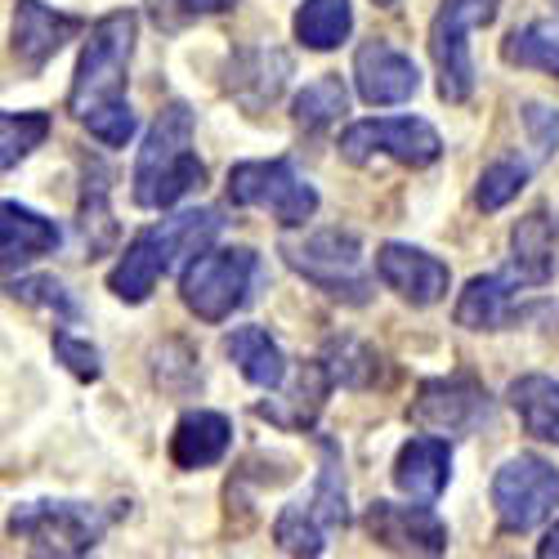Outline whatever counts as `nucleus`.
I'll return each mask as SVG.
<instances>
[{"instance_id": "f257e3e1", "label": "nucleus", "mask_w": 559, "mask_h": 559, "mask_svg": "<svg viewBox=\"0 0 559 559\" xmlns=\"http://www.w3.org/2000/svg\"><path fill=\"white\" fill-rule=\"evenodd\" d=\"M224 228V215L202 206V211H179L144 233H134L130 247L121 251L117 269L108 273V292L126 305H144L153 296V287L183 260L211 247V238Z\"/></svg>"}, {"instance_id": "f03ea898", "label": "nucleus", "mask_w": 559, "mask_h": 559, "mask_svg": "<svg viewBox=\"0 0 559 559\" xmlns=\"http://www.w3.org/2000/svg\"><path fill=\"white\" fill-rule=\"evenodd\" d=\"M202 183H206V166L193 153V112L183 104H166L134 157V175H130L134 206L166 211L198 193Z\"/></svg>"}, {"instance_id": "7ed1b4c3", "label": "nucleus", "mask_w": 559, "mask_h": 559, "mask_svg": "<svg viewBox=\"0 0 559 559\" xmlns=\"http://www.w3.org/2000/svg\"><path fill=\"white\" fill-rule=\"evenodd\" d=\"M134 27L139 19L130 10H117L108 19H99L90 27V40L76 59V76L68 90V112L76 121H85L90 112L126 104V72H130V55H134Z\"/></svg>"}, {"instance_id": "20e7f679", "label": "nucleus", "mask_w": 559, "mask_h": 559, "mask_svg": "<svg viewBox=\"0 0 559 559\" xmlns=\"http://www.w3.org/2000/svg\"><path fill=\"white\" fill-rule=\"evenodd\" d=\"M283 260L305 277L309 287L332 296L341 305H367L371 300V277H367V255L358 233L349 228H318L305 238L283 242Z\"/></svg>"}, {"instance_id": "39448f33", "label": "nucleus", "mask_w": 559, "mask_h": 559, "mask_svg": "<svg viewBox=\"0 0 559 559\" xmlns=\"http://www.w3.org/2000/svg\"><path fill=\"white\" fill-rule=\"evenodd\" d=\"M255 277H260V260L247 247L198 251L179 273V300L202 322H224L251 300Z\"/></svg>"}, {"instance_id": "423d86ee", "label": "nucleus", "mask_w": 559, "mask_h": 559, "mask_svg": "<svg viewBox=\"0 0 559 559\" xmlns=\"http://www.w3.org/2000/svg\"><path fill=\"white\" fill-rule=\"evenodd\" d=\"M10 533L27 542L32 555L72 559V555H90L104 542L108 515L90 501H23L10 515Z\"/></svg>"}, {"instance_id": "0eeeda50", "label": "nucleus", "mask_w": 559, "mask_h": 559, "mask_svg": "<svg viewBox=\"0 0 559 559\" xmlns=\"http://www.w3.org/2000/svg\"><path fill=\"white\" fill-rule=\"evenodd\" d=\"M349 524V501H345V475L332 443H322V471L313 479V492L305 501H292L273 524V542L287 555H322L328 537Z\"/></svg>"}, {"instance_id": "6e6552de", "label": "nucleus", "mask_w": 559, "mask_h": 559, "mask_svg": "<svg viewBox=\"0 0 559 559\" xmlns=\"http://www.w3.org/2000/svg\"><path fill=\"white\" fill-rule=\"evenodd\" d=\"M501 14V0H439V14L430 23V59L439 68V99L465 104L475 95V63H471V36Z\"/></svg>"}, {"instance_id": "1a4fd4ad", "label": "nucleus", "mask_w": 559, "mask_h": 559, "mask_svg": "<svg viewBox=\"0 0 559 559\" xmlns=\"http://www.w3.org/2000/svg\"><path fill=\"white\" fill-rule=\"evenodd\" d=\"M228 202L233 206H255L269 211L283 228H300L318 211L313 183L296 175L292 162L273 157V162H238L228 170Z\"/></svg>"}, {"instance_id": "9d476101", "label": "nucleus", "mask_w": 559, "mask_h": 559, "mask_svg": "<svg viewBox=\"0 0 559 559\" xmlns=\"http://www.w3.org/2000/svg\"><path fill=\"white\" fill-rule=\"evenodd\" d=\"M341 157L349 166L371 162H399V166H435L443 157V139L421 117H381V121H354L341 134Z\"/></svg>"}, {"instance_id": "9b49d317", "label": "nucleus", "mask_w": 559, "mask_h": 559, "mask_svg": "<svg viewBox=\"0 0 559 559\" xmlns=\"http://www.w3.org/2000/svg\"><path fill=\"white\" fill-rule=\"evenodd\" d=\"M559 506V471L550 461L520 452L492 475V510L501 533H533Z\"/></svg>"}, {"instance_id": "f8f14e48", "label": "nucleus", "mask_w": 559, "mask_h": 559, "mask_svg": "<svg viewBox=\"0 0 559 559\" xmlns=\"http://www.w3.org/2000/svg\"><path fill=\"white\" fill-rule=\"evenodd\" d=\"M492 399L475 377H435L416 390L407 421H416L430 435H471L488 421Z\"/></svg>"}, {"instance_id": "ddd939ff", "label": "nucleus", "mask_w": 559, "mask_h": 559, "mask_svg": "<svg viewBox=\"0 0 559 559\" xmlns=\"http://www.w3.org/2000/svg\"><path fill=\"white\" fill-rule=\"evenodd\" d=\"M362 528L371 542L394 550V555H443L448 550V528L430 510V501L399 506V501H371Z\"/></svg>"}, {"instance_id": "4468645a", "label": "nucleus", "mask_w": 559, "mask_h": 559, "mask_svg": "<svg viewBox=\"0 0 559 559\" xmlns=\"http://www.w3.org/2000/svg\"><path fill=\"white\" fill-rule=\"evenodd\" d=\"M377 277L412 309H430L448 296L452 273L443 260H435L421 247H403V242H385L377 251Z\"/></svg>"}, {"instance_id": "2eb2a0df", "label": "nucleus", "mask_w": 559, "mask_h": 559, "mask_svg": "<svg viewBox=\"0 0 559 559\" xmlns=\"http://www.w3.org/2000/svg\"><path fill=\"white\" fill-rule=\"evenodd\" d=\"M354 85L362 104L390 108V104H407L421 90V72L390 40H362L354 55Z\"/></svg>"}, {"instance_id": "dca6fc26", "label": "nucleus", "mask_w": 559, "mask_h": 559, "mask_svg": "<svg viewBox=\"0 0 559 559\" xmlns=\"http://www.w3.org/2000/svg\"><path fill=\"white\" fill-rule=\"evenodd\" d=\"M81 27L85 23L76 14H59L50 5H40V0H19L14 5V63L27 76H36Z\"/></svg>"}, {"instance_id": "f3484780", "label": "nucleus", "mask_w": 559, "mask_h": 559, "mask_svg": "<svg viewBox=\"0 0 559 559\" xmlns=\"http://www.w3.org/2000/svg\"><path fill=\"white\" fill-rule=\"evenodd\" d=\"M520 277L515 273H484V277H471L465 292L456 296V328L465 332H501L510 322L520 318Z\"/></svg>"}, {"instance_id": "a211bd4d", "label": "nucleus", "mask_w": 559, "mask_h": 559, "mask_svg": "<svg viewBox=\"0 0 559 559\" xmlns=\"http://www.w3.org/2000/svg\"><path fill=\"white\" fill-rule=\"evenodd\" d=\"M559 264V211L537 206L510 228V269L524 287H546Z\"/></svg>"}, {"instance_id": "6ab92c4d", "label": "nucleus", "mask_w": 559, "mask_h": 559, "mask_svg": "<svg viewBox=\"0 0 559 559\" xmlns=\"http://www.w3.org/2000/svg\"><path fill=\"white\" fill-rule=\"evenodd\" d=\"M452 479V443L439 435L407 439L394 456V488L412 501H439Z\"/></svg>"}, {"instance_id": "aec40b11", "label": "nucleus", "mask_w": 559, "mask_h": 559, "mask_svg": "<svg viewBox=\"0 0 559 559\" xmlns=\"http://www.w3.org/2000/svg\"><path fill=\"white\" fill-rule=\"evenodd\" d=\"M332 385H336V381H332V371H328V362H322V358L300 362L296 377L277 385V399L260 403L255 412L264 416V421L283 426V430H309L313 416L322 412V399H328Z\"/></svg>"}, {"instance_id": "412c9836", "label": "nucleus", "mask_w": 559, "mask_h": 559, "mask_svg": "<svg viewBox=\"0 0 559 559\" xmlns=\"http://www.w3.org/2000/svg\"><path fill=\"white\" fill-rule=\"evenodd\" d=\"M233 443V426H228V416L224 412H183L179 416V426L170 435V461L179 465V471H206V465L224 461Z\"/></svg>"}, {"instance_id": "4be33fe9", "label": "nucleus", "mask_w": 559, "mask_h": 559, "mask_svg": "<svg viewBox=\"0 0 559 559\" xmlns=\"http://www.w3.org/2000/svg\"><path fill=\"white\" fill-rule=\"evenodd\" d=\"M59 247V224L45 219L19 202H5L0 206V255H5V269H23L40 255H50Z\"/></svg>"}, {"instance_id": "5701e85b", "label": "nucleus", "mask_w": 559, "mask_h": 559, "mask_svg": "<svg viewBox=\"0 0 559 559\" xmlns=\"http://www.w3.org/2000/svg\"><path fill=\"white\" fill-rule=\"evenodd\" d=\"M76 238H81L85 260H99L117 247V219L108 211V170L99 162H85L81 206H76Z\"/></svg>"}, {"instance_id": "b1692460", "label": "nucleus", "mask_w": 559, "mask_h": 559, "mask_svg": "<svg viewBox=\"0 0 559 559\" xmlns=\"http://www.w3.org/2000/svg\"><path fill=\"white\" fill-rule=\"evenodd\" d=\"M224 354L233 358V367H238L255 390H277L287 381V358L264 328H233L224 336Z\"/></svg>"}, {"instance_id": "393cba45", "label": "nucleus", "mask_w": 559, "mask_h": 559, "mask_svg": "<svg viewBox=\"0 0 559 559\" xmlns=\"http://www.w3.org/2000/svg\"><path fill=\"white\" fill-rule=\"evenodd\" d=\"M287 76H292V59L283 50H273V45H260V50H247L238 63H233L228 85L247 108H264L283 95Z\"/></svg>"}, {"instance_id": "a878e982", "label": "nucleus", "mask_w": 559, "mask_h": 559, "mask_svg": "<svg viewBox=\"0 0 559 559\" xmlns=\"http://www.w3.org/2000/svg\"><path fill=\"white\" fill-rule=\"evenodd\" d=\"M506 399H510V407H515V416H520V426L533 439L559 448V381L542 377V371H528V377L510 381Z\"/></svg>"}, {"instance_id": "bb28decb", "label": "nucleus", "mask_w": 559, "mask_h": 559, "mask_svg": "<svg viewBox=\"0 0 559 559\" xmlns=\"http://www.w3.org/2000/svg\"><path fill=\"white\" fill-rule=\"evenodd\" d=\"M501 59L510 68H533V72L559 76V19H537L528 27H515L501 45Z\"/></svg>"}, {"instance_id": "cd10ccee", "label": "nucleus", "mask_w": 559, "mask_h": 559, "mask_svg": "<svg viewBox=\"0 0 559 559\" xmlns=\"http://www.w3.org/2000/svg\"><path fill=\"white\" fill-rule=\"evenodd\" d=\"M349 27H354L349 0H305L296 10V36L305 50H336L349 36Z\"/></svg>"}, {"instance_id": "c85d7f7f", "label": "nucleus", "mask_w": 559, "mask_h": 559, "mask_svg": "<svg viewBox=\"0 0 559 559\" xmlns=\"http://www.w3.org/2000/svg\"><path fill=\"white\" fill-rule=\"evenodd\" d=\"M345 108H349L345 81H341V76H318V81H309L300 95H296L292 117H296V126H305V130H328L332 121L345 117Z\"/></svg>"}, {"instance_id": "c756f323", "label": "nucleus", "mask_w": 559, "mask_h": 559, "mask_svg": "<svg viewBox=\"0 0 559 559\" xmlns=\"http://www.w3.org/2000/svg\"><path fill=\"white\" fill-rule=\"evenodd\" d=\"M322 362H328L332 371V381L336 385H349V390H367V385H377L381 377V354L354 341V336H341L328 345V354H322Z\"/></svg>"}, {"instance_id": "7c9ffc66", "label": "nucleus", "mask_w": 559, "mask_h": 559, "mask_svg": "<svg viewBox=\"0 0 559 559\" xmlns=\"http://www.w3.org/2000/svg\"><path fill=\"white\" fill-rule=\"evenodd\" d=\"M45 139H50V117L45 112H5L0 117V166L14 170Z\"/></svg>"}, {"instance_id": "2f4dec72", "label": "nucleus", "mask_w": 559, "mask_h": 559, "mask_svg": "<svg viewBox=\"0 0 559 559\" xmlns=\"http://www.w3.org/2000/svg\"><path fill=\"white\" fill-rule=\"evenodd\" d=\"M528 183V162L520 157H497L492 166H484L479 175V189H475V202L479 211H501L506 202H515Z\"/></svg>"}, {"instance_id": "473e14b6", "label": "nucleus", "mask_w": 559, "mask_h": 559, "mask_svg": "<svg viewBox=\"0 0 559 559\" xmlns=\"http://www.w3.org/2000/svg\"><path fill=\"white\" fill-rule=\"evenodd\" d=\"M10 296L19 305H32V309H50L59 318H76V300L72 292L59 283V277H10Z\"/></svg>"}, {"instance_id": "72a5a7b5", "label": "nucleus", "mask_w": 559, "mask_h": 559, "mask_svg": "<svg viewBox=\"0 0 559 559\" xmlns=\"http://www.w3.org/2000/svg\"><path fill=\"white\" fill-rule=\"evenodd\" d=\"M81 126H85L90 134H95L99 144H108V148H126V144H130V134L139 130V117L130 112V104H112V108L90 112Z\"/></svg>"}, {"instance_id": "f704fd0d", "label": "nucleus", "mask_w": 559, "mask_h": 559, "mask_svg": "<svg viewBox=\"0 0 559 559\" xmlns=\"http://www.w3.org/2000/svg\"><path fill=\"white\" fill-rule=\"evenodd\" d=\"M55 358L72 371L76 381H99L104 377L99 349L90 345V341H81V336H72V332H55Z\"/></svg>"}, {"instance_id": "c9c22d12", "label": "nucleus", "mask_w": 559, "mask_h": 559, "mask_svg": "<svg viewBox=\"0 0 559 559\" xmlns=\"http://www.w3.org/2000/svg\"><path fill=\"white\" fill-rule=\"evenodd\" d=\"M524 126H528V139H533V148H537V162H546L550 153H559V112L542 108V104H524L520 108Z\"/></svg>"}, {"instance_id": "e433bc0d", "label": "nucleus", "mask_w": 559, "mask_h": 559, "mask_svg": "<svg viewBox=\"0 0 559 559\" xmlns=\"http://www.w3.org/2000/svg\"><path fill=\"white\" fill-rule=\"evenodd\" d=\"M189 14H224V10H233V0H179Z\"/></svg>"}, {"instance_id": "4c0bfd02", "label": "nucleus", "mask_w": 559, "mask_h": 559, "mask_svg": "<svg viewBox=\"0 0 559 559\" xmlns=\"http://www.w3.org/2000/svg\"><path fill=\"white\" fill-rule=\"evenodd\" d=\"M537 555H542V559H559V520H555V524L546 528V537L537 542Z\"/></svg>"}, {"instance_id": "58836bf2", "label": "nucleus", "mask_w": 559, "mask_h": 559, "mask_svg": "<svg viewBox=\"0 0 559 559\" xmlns=\"http://www.w3.org/2000/svg\"><path fill=\"white\" fill-rule=\"evenodd\" d=\"M377 5H394V0H377Z\"/></svg>"}]
</instances>
